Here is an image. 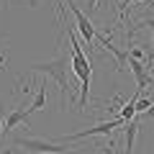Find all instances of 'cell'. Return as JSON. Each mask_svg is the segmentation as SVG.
Returning a JSON list of instances; mask_svg holds the SVG:
<instances>
[{
    "instance_id": "30bf717a",
    "label": "cell",
    "mask_w": 154,
    "mask_h": 154,
    "mask_svg": "<svg viewBox=\"0 0 154 154\" xmlns=\"http://www.w3.org/2000/svg\"><path fill=\"white\" fill-rule=\"evenodd\" d=\"M149 105H152V103H149L146 98H141V95H139V98H136V113H146Z\"/></svg>"
},
{
    "instance_id": "8fae6325",
    "label": "cell",
    "mask_w": 154,
    "mask_h": 154,
    "mask_svg": "<svg viewBox=\"0 0 154 154\" xmlns=\"http://www.w3.org/2000/svg\"><path fill=\"white\" fill-rule=\"evenodd\" d=\"M98 3H100V0H88V13H95V11H98Z\"/></svg>"
},
{
    "instance_id": "3957f363",
    "label": "cell",
    "mask_w": 154,
    "mask_h": 154,
    "mask_svg": "<svg viewBox=\"0 0 154 154\" xmlns=\"http://www.w3.org/2000/svg\"><path fill=\"white\" fill-rule=\"evenodd\" d=\"M13 146H23L26 154H67V152H72L64 144H51V141H44V139H26V136L13 139Z\"/></svg>"
},
{
    "instance_id": "4fadbf2b",
    "label": "cell",
    "mask_w": 154,
    "mask_h": 154,
    "mask_svg": "<svg viewBox=\"0 0 154 154\" xmlns=\"http://www.w3.org/2000/svg\"><path fill=\"white\" fill-rule=\"evenodd\" d=\"M100 149H103L105 154H113V152H110V149H113V146H110V144H108V146H100Z\"/></svg>"
},
{
    "instance_id": "7a4b0ae2",
    "label": "cell",
    "mask_w": 154,
    "mask_h": 154,
    "mask_svg": "<svg viewBox=\"0 0 154 154\" xmlns=\"http://www.w3.org/2000/svg\"><path fill=\"white\" fill-rule=\"evenodd\" d=\"M67 69H69V59H67V54H57L54 59L44 62V64H31V72H44L46 77H51V80L59 85V90H62V95H64V98L72 93Z\"/></svg>"
},
{
    "instance_id": "9a60e30c",
    "label": "cell",
    "mask_w": 154,
    "mask_h": 154,
    "mask_svg": "<svg viewBox=\"0 0 154 154\" xmlns=\"http://www.w3.org/2000/svg\"><path fill=\"white\" fill-rule=\"evenodd\" d=\"M144 26H154V21H146V23H144Z\"/></svg>"
},
{
    "instance_id": "52a82bcc",
    "label": "cell",
    "mask_w": 154,
    "mask_h": 154,
    "mask_svg": "<svg viewBox=\"0 0 154 154\" xmlns=\"http://www.w3.org/2000/svg\"><path fill=\"white\" fill-rule=\"evenodd\" d=\"M123 128H126V154L134 152V139H136V131H139V118L134 116L131 121H123Z\"/></svg>"
},
{
    "instance_id": "277c9868",
    "label": "cell",
    "mask_w": 154,
    "mask_h": 154,
    "mask_svg": "<svg viewBox=\"0 0 154 154\" xmlns=\"http://www.w3.org/2000/svg\"><path fill=\"white\" fill-rule=\"evenodd\" d=\"M67 8L72 11V16H75V21H77V28H80V33H82V38H85V44H88V49H93V41L98 38V31H95V26L90 23V18L85 16L80 8L72 3V0H67Z\"/></svg>"
},
{
    "instance_id": "ba28073f",
    "label": "cell",
    "mask_w": 154,
    "mask_h": 154,
    "mask_svg": "<svg viewBox=\"0 0 154 154\" xmlns=\"http://www.w3.org/2000/svg\"><path fill=\"white\" fill-rule=\"evenodd\" d=\"M44 105H46V82H41V85H38L36 98H33V103L26 108V113H28V116H31V113H38V110L44 108Z\"/></svg>"
},
{
    "instance_id": "6da1fadb",
    "label": "cell",
    "mask_w": 154,
    "mask_h": 154,
    "mask_svg": "<svg viewBox=\"0 0 154 154\" xmlns=\"http://www.w3.org/2000/svg\"><path fill=\"white\" fill-rule=\"evenodd\" d=\"M67 33H69V41H72V59H69V64H72V69H75V75L80 77V108H85V105H88L90 82H93V67H90L82 46H80V41H77L75 31L69 28V23H67Z\"/></svg>"
},
{
    "instance_id": "5b68a950",
    "label": "cell",
    "mask_w": 154,
    "mask_h": 154,
    "mask_svg": "<svg viewBox=\"0 0 154 154\" xmlns=\"http://www.w3.org/2000/svg\"><path fill=\"white\" fill-rule=\"evenodd\" d=\"M123 121L121 118H113V121H105V123H98V126L93 128H85V131H77V134H69V141H75V139H88V136H105V134H110L113 128H121Z\"/></svg>"
},
{
    "instance_id": "2e32d148",
    "label": "cell",
    "mask_w": 154,
    "mask_h": 154,
    "mask_svg": "<svg viewBox=\"0 0 154 154\" xmlns=\"http://www.w3.org/2000/svg\"><path fill=\"white\" fill-rule=\"evenodd\" d=\"M28 3H31V5H36V0H28Z\"/></svg>"
},
{
    "instance_id": "5bb4252c",
    "label": "cell",
    "mask_w": 154,
    "mask_h": 154,
    "mask_svg": "<svg viewBox=\"0 0 154 154\" xmlns=\"http://www.w3.org/2000/svg\"><path fill=\"white\" fill-rule=\"evenodd\" d=\"M0 136H3V110H0Z\"/></svg>"
},
{
    "instance_id": "8992f818",
    "label": "cell",
    "mask_w": 154,
    "mask_h": 154,
    "mask_svg": "<svg viewBox=\"0 0 154 154\" xmlns=\"http://www.w3.org/2000/svg\"><path fill=\"white\" fill-rule=\"evenodd\" d=\"M126 59H128V67H131V72L136 75V90H139V93H144V88L152 82V67H149V62L131 59V57H126Z\"/></svg>"
},
{
    "instance_id": "e0dca14e",
    "label": "cell",
    "mask_w": 154,
    "mask_h": 154,
    "mask_svg": "<svg viewBox=\"0 0 154 154\" xmlns=\"http://www.w3.org/2000/svg\"><path fill=\"white\" fill-rule=\"evenodd\" d=\"M149 28H152V36H154V26H149Z\"/></svg>"
},
{
    "instance_id": "9c48e42d",
    "label": "cell",
    "mask_w": 154,
    "mask_h": 154,
    "mask_svg": "<svg viewBox=\"0 0 154 154\" xmlns=\"http://www.w3.org/2000/svg\"><path fill=\"white\" fill-rule=\"evenodd\" d=\"M23 121H28V113H26V110H13L5 121H3V134L11 131V128H16L18 123H23Z\"/></svg>"
},
{
    "instance_id": "7c38bea8",
    "label": "cell",
    "mask_w": 154,
    "mask_h": 154,
    "mask_svg": "<svg viewBox=\"0 0 154 154\" xmlns=\"http://www.w3.org/2000/svg\"><path fill=\"white\" fill-rule=\"evenodd\" d=\"M128 3H136V0H123V3H121V18H123V13H126V8H128Z\"/></svg>"
}]
</instances>
